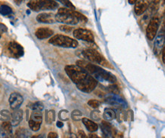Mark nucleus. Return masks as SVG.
Here are the masks:
<instances>
[{
  "label": "nucleus",
  "mask_w": 165,
  "mask_h": 138,
  "mask_svg": "<svg viewBox=\"0 0 165 138\" xmlns=\"http://www.w3.org/2000/svg\"><path fill=\"white\" fill-rule=\"evenodd\" d=\"M65 71L78 89L85 93H91L96 88L98 81L90 73L78 65H67Z\"/></svg>",
  "instance_id": "obj_1"
},
{
  "label": "nucleus",
  "mask_w": 165,
  "mask_h": 138,
  "mask_svg": "<svg viewBox=\"0 0 165 138\" xmlns=\"http://www.w3.org/2000/svg\"><path fill=\"white\" fill-rule=\"evenodd\" d=\"M76 64L85 69L98 82H107L111 84H115L117 81L116 76L114 74H112L109 71L105 70L99 66H97L96 64L84 61V60H78Z\"/></svg>",
  "instance_id": "obj_2"
},
{
  "label": "nucleus",
  "mask_w": 165,
  "mask_h": 138,
  "mask_svg": "<svg viewBox=\"0 0 165 138\" xmlns=\"http://www.w3.org/2000/svg\"><path fill=\"white\" fill-rule=\"evenodd\" d=\"M55 19L56 22L71 26L76 25L78 21H83L85 23L88 21L87 17L84 14L69 8H60L55 15Z\"/></svg>",
  "instance_id": "obj_3"
},
{
  "label": "nucleus",
  "mask_w": 165,
  "mask_h": 138,
  "mask_svg": "<svg viewBox=\"0 0 165 138\" xmlns=\"http://www.w3.org/2000/svg\"><path fill=\"white\" fill-rule=\"evenodd\" d=\"M49 43L52 45L57 47L67 48H75L78 47V42L76 39H74L67 36L57 34L53 36L50 39Z\"/></svg>",
  "instance_id": "obj_4"
},
{
  "label": "nucleus",
  "mask_w": 165,
  "mask_h": 138,
  "mask_svg": "<svg viewBox=\"0 0 165 138\" xmlns=\"http://www.w3.org/2000/svg\"><path fill=\"white\" fill-rule=\"evenodd\" d=\"M28 7L34 12H40L56 9L59 4L54 0H30Z\"/></svg>",
  "instance_id": "obj_5"
},
{
  "label": "nucleus",
  "mask_w": 165,
  "mask_h": 138,
  "mask_svg": "<svg viewBox=\"0 0 165 138\" xmlns=\"http://www.w3.org/2000/svg\"><path fill=\"white\" fill-rule=\"evenodd\" d=\"M82 55L89 61L100 64V66L106 67H111L109 62L104 58V57L100 52L94 49H86L82 51Z\"/></svg>",
  "instance_id": "obj_6"
},
{
  "label": "nucleus",
  "mask_w": 165,
  "mask_h": 138,
  "mask_svg": "<svg viewBox=\"0 0 165 138\" xmlns=\"http://www.w3.org/2000/svg\"><path fill=\"white\" fill-rule=\"evenodd\" d=\"M161 24V17L157 14L154 15L146 26V36L148 40L152 41L155 38Z\"/></svg>",
  "instance_id": "obj_7"
},
{
  "label": "nucleus",
  "mask_w": 165,
  "mask_h": 138,
  "mask_svg": "<svg viewBox=\"0 0 165 138\" xmlns=\"http://www.w3.org/2000/svg\"><path fill=\"white\" fill-rule=\"evenodd\" d=\"M43 121V116L41 111L38 110H33L29 121H28V124H29L30 128L33 131H37L40 130L41 124H42Z\"/></svg>",
  "instance_id": "obj_8"
},
{
  "label": "nucleus",
  "mask_w": 165,
  "mask_h": 138,
  "mask_svg": "<svg viewBox=\"0 0 165 138\" xmlns=\"http://www.w3.org/2000/svg\"><path fill=\"white\" fill-rule=\"evenodd\" d=\"M73 36L75 39L85 41V42H93L94 41V37L90 30L83 28H78L73 31Z\"/></svg>",
  "instance_id": "obj_9"
},
{
  "label": "nucleus",
  "mask_w": 165,
  "mask_h": 138,
  "mask_svg": "<svg viewBox=\"0 0 165 138\" xmlns=\"http://www.w3.org/2000/svg\"><path fill=\"white\" fill-rule=\"evenodd\" d=\"M165 42V32H164V25H163V27L157 33L155 36V41L154 43V52L156 55H159L161 53L163 48H164Z\"/></svg>",
  "instance_id": "obj_10"
},
{
  "label": "nucleus",
  "mask_w": 165,
  "mask_h": 138,
  "mask_svg": "<svg viewBox=\"0 0 165 138\" xmlns=\"http://www.w3.org/2000/svg\"><path fill=\"white\" fill-rule=\"evenodd\" d=\"M8 51L12 57L15 58H19L24 55V48L19 43L16 42H11L8 46Z\"/></svg>",
  "instance_id": "obj_11"
},
{
  "label": "nucleus",
  "mask_w": 165,
  "mask_h": 138,
  "mask_svg": "<svg viewBox=\"0 0 165 138\" xmlns=\"http://www.w3.org/2000/svg\"><path fill=\"white\" fill-rule=\"evenodd\" d=\"M152 0H136L135 2V7H134V12L137 16H141L147 8H148L149 5L152 2Z\"/></svg>",
  "instance_id": "obj_12"
},
{
  "label": "nucleus",
  "mask_w": 165,
  "mask_h": 138,
  "mask_svg": "<svg viewBox=\"0 0 165 138\" xmlns=\"http://www.w3.org/2000/svg\"><path fill=\"white\" fill-rule=\"evenodd\" d=\"M24 99L23 97L19 93H12L9 97V103L10 107L12 110H18L19 109V107H21V105L22 104Z\"/></svg>",
  "instance_id": "obj_13"
},
{
  "label": "nucleus",
  "mask_w": 165,
  "mask_h": 138,
  "mask_svg": "<svg viewBox=\"0 0 165 138\" xmlns=\"http://www.w3.org/2000/svg\"><path fill=\"white\" fill-rule=\"evenodd\" d=\"M36 19L39 23H42V24H51L56 22L55 15L52 13H41L37 16Z\"/></svg>",
  "instance_id": "obj_14"
},
{
  "label": "nucleus",
  "mask_w": 165,
  "mask_h": 138,
  "mask_svg": "<svg viewBox=\"0 0 165 138\" xmlns=\"http://www.w3.org/2000/svg\"><path fill=\"white\" fill-rule=\"evenodd\" d=\"M53 35V31L50 28L41 27L37 29L35 32V36L38 39H45L51 37Z\"/></svg>",
  "instance_id": "obj_15"
},
{
  "label": "nucleus",
  "mask_w": 165,
  "mask_h": 138,
  "mask_svg": "<svg viewBox=\"0 0 165 138\" xmlns=\"http://www.w3.org/2000/svg\"><path fill=\"white\" fill-rule=\"evenodd\" d=\"M0 133L4 137H10L12 136V125L8 121H4L0 127Z\"/></svg>",
  "instance_id": "obj_16"
},
{
  "label": "nucleus",
  "mask_w": 165,
  "mask_h": 138,
  "mask_svg": "<svg viewBox=\"0 0 165 138\" xmlns=\"http://www.w3.org/2000/svg\"><path fill=\"white\" fill-rule=\"evenodd\" d=\"M100 128L102 129V132H103L104 135L105 137H114V134H115L114 132H115V131L114 130L112 125L110 123L107 122L106 121H103L101 122V124H100Z\"/></svg>",
  "instance_id": "obj_17"
},
{
  "label": "nucleus",
  "mask_w": 165,
  "mask_h": 138,
  "mask_svg": "<svg viewBox=\"0 0 165 138\" xmlns=\"http://www.w3.org/2000/svg\"><path fill=\"white\" fill-rule=\"evenodd\" d=\"M23 119V111L21 110H15V112L11 116V124L12 126H17L18 125L20 124Z\"/></svg>",
  "instance_id": "obj_18"
},
{
  "label": "nucleus",
  "mask_w": 165,
  "mask_h": 138,
  "mask_svg": "<svg viewBox=\"0 0 165 138\" xmlns=\"http://www.w3.org/2000/svg\"><path fill=\"white\" fill-rule=\"evenodd\" d=\"M141 17L140 20H139V24H140V26L141 27L145 28L147 25H148V22L150 21V20L152 19V17L154 16V14L147 8V10L145 11L144 13L141 14Z\"/></svg>",
  "instance_id": "obj_19"
},
{
  "label": "nucleus",
  "mask_w": 165,
  "mask_h": 138,
  "mask_svg": "<svg viewBox=\"0 0 165 138\" xmlns=\"http://www.w3.org/2000/svg\"><path fill=\"white\" fill-rule=\"evenodd\" d=\"M82 121L88 131L94 132L98 130V124H96V123H95L94 121H92V120L88 119V118H82Z\"/></svg>",
  "instance_id": "obj_20"
},
{
  "label": "nucleus",
  "mask_w": 165,
  "mask_h": 138,
  "mask_svg": "<svg viewBox=\"0 0 165 138\" xmlns=\"http://www.w3.org/2000/svg\"><path fill=\"white\" fill-rule=\"evenodd\" d=\"M103 118L105 121H113L116 119V112L113 109L106 108L104 111Z\"/></svg>",
  "instance_id": "obj_21"
},
{
  "label": "nucleus",
  "mask_w": 165,
  "mask_h": 138,
  "mask_svg": "<svg viewBox=\"0 0 165 138\" xmlns=\"http://www.w3.org/2000/svg\"><path fill=\"white\" fill-rule=\"evenodd\" d=\"M160 3L161 0H152L149 6H148V9L154 15H155V14L157 13V12H158L159 8H160Z\"/></svg>",
  "instance_id": "obj_22"
},
{
  "label": "nucleus",
  "mask_w": 165,
  "mask_h": 138,
  "mask_svg": "<svg viewBox=\"0 0 165 138\" xmlns=\"http://www.w3.org/2000/svg\"><path fill=\"white\" fill-rule=\"evenodd\" d=\"M71 118L74 121H79L82 119V113L80 110H75L72 112Z\"/></svg>",
  "instance_id": "obj_23"
},
{
  "label": "nucleus",
  "mask_w": 165,
  "mask_h": 138,
  "mask_svg": "<svg viewBox=\"0 0 165 138\" xmlns=\"http://www.w3.org/2000/svg\"><path fill=\"white\" fill-rule=\"evenodd\" d=\"M12 13V8H10L8 5H2L0 6V14L3 16H7L9 15Z\"/></svg>",
  "instance_id": "obj_24"
},
{
  "label": "nucleus",
  "mask_w": 165,
  "mask_h": 138,
  "mask_svg": "<svg viewBox=\"0 0 165 138\" xmlns=\"http://www.w3.org/2000/svg\"><path fill=\"white\" fill-rule=\"evenodd\" d=\"M59 119H60L61 121H68L70 118V114H69V111L66 110H61L58 114Z\"/></svg>",
  "instance_id": "obj_25"
},
{
  "label": "nucleus",
  "mask_w": 165,
  "mask_h": 138,
  "mask_svg": "<svg viewBox=\"0 0 165 138\" xmlns=\"http://www.w3.org/2000/svg\"><path fill=\"white\" fill-rule=\"evenodd\" d=\"M30 133L28 131L27 129L19 128L18 129L15 133V136L17 137H28Z\"/></svg>",
  "instance_id": "obj_26"
},
{
  "label": "nucleus",
  "mask_w": 165,
  "mask_h": 138,
  "mask_svg": "<svg viewBox=\"0 0 165 138\" xmlns=\"http://www.w3.org/2000/svg\"><path fill=\"white\" fill-rule=\"evenodd\" d=\"M117 113L116 112V118L117 117V121L119 122H122L123 121H126V114L125 113V112H123L122 110H119L118 109Z\"/></svg>",
  "instance_id": "obj_27"
},
{
  "label": "nucleus",
  "mask_w": 165,
  "mask_h": 138,
  "mask_svg": "<svg viewBox=\"0 0 165 138\" xmlns=\"http://www.w3.org/2000/svg\"><path fill=\"white\" fill-rule=\"evenodd\" d=\"M54 1L59 2L61 3V4L63 5L64 6H66V8H70V9H72V10L75 9V5H73L72 3L69 1V0H54Z\"/></svg>",
  "instance_id": "obj_28"
},
{
  "label": "nucleus",
  "mask_w": 165,
  "mask_h": 138,
  "mask_svg": "<svg viewBox=\"0 0 165 138\" xmlns=\"http://www.w3.org/2000/svg\"><path fill=\"white\" fill-rule=\"evenodd\" d=\"M100 116H101V115H100V112L98 110H95L94 109V110L91 112V119L94 120V121H100V118H101Z\"/></svg>",
  "instance_id": "obj_29"
},
{
  "label": "nucleus",
  "mask_w": 165,
  "mask_h": 138,
  "mask_svg": "<svg viewBox=\"0 0 165 138\" xmlns=\"http://www.w3.org/2000/svg\"><path fill=\"white\" fill-rule=\"evenodd\" d=\"M55 120V112L54 110H50L49 112L46 113V121L49 124H51Z\"/></svg>",
  "instance_id": "obj_30"
},
{
  "label": "nucleus",
  "mask_w": 165,
  "mask_h": 138,
  "mask_svg": "<svg viewBox=\"0 0 165 138\" xmlns=\"http://www.w3.org/2000/svg\"><path fill=\"white\" fill-rule=\"evenodd\" d=\"M11 116H12V114L10 113L9 111L5 110L1 111V119L3 120V121H8V120H10Z\"/></svg>",
  "instance_id": "obj_31"
},
{
  "label": "nucleus",
  "mask_w": 165,
  "mask_h": 138,
  "mask_svg": "<svg viewBox=\"0 0 165 138\" xmlns=\"http://www.w3.org/2000/svg\"><path fill=\"white\" fill-rule=\"evenodd\" d=\"M88 105L93 109H98L100 106V103L97 100H90L88 101Z\"/></svg>",
  "instance_id": "obj_32"
},
{
  "label": "nucleus",
  "mask_w": 165,
  "mask_h": 138,
  "mask_svg": "<svg viewBox=\"0 0 165 138\" xmlns=\"http://www.w3.org/2000/svg\"><path fill=\"white\" fill-rule=\"evenodd\" d=\"M32 110H38L42 111L44 110V104L41 102H36L31 106Z\"/></svg>",
  "instance_id": "obj_33"
},
{
  "label": "nucleus",
  "mask_w": 165,
  "mask_h": 138,
  "mask_svg": "<svg viewBox=\"0 0 165 138\" xmlns=\"http://www.w3.org/2000/svg\"><path fill=\"white\" fill-rule=\"evenodd\" d=\"M60 30L62 32L68 33H70L72 30V27L71 26V25L63 24V25H61L60 26Z\"/></svg>",
  "instance_id": "obj_34"
},
{
  "label": "nucleus",
  "mask_w": 165,
  "mask_h": 138,
  "mask_svg": "<svg viewBox=\"0 0 165 138\" xmlns=\"http://www.w3.org/2000/svg\"><path fill=\"white\" fill-rule=\"evenodd\" d=\"M108 88H109V90L110 91V92L114 93V94H119L120 91H119V88H118L117 85H114V84H112V85H110Z\"/></svg>",
  "instance_id": "obj_35"
},
{
  "label": "nucleus",
  "mask_w": 165,
  "mask_h": 138,
  "mask_svg": "<svg viewBox=\"0 0 165 138\" xmlns=\"http://www.w3.org/2000/svg\"><path fill=\"white\" fill-rule=\"evenodd\" d=\"M130 119V121H133V112L132 110L129 111L126 113V120Z\"/></svg>",
  "instance_id": "obj_36"
},
{
  "label": "nucleus",
  "mask_w": 165,
  "mask_h": 138,
  "mask_svg": "<svg viewBox=\"0 0 165 138\" xmlns=\"http://www.w3.org/2000/svg\"><path fill=\"white\" fill-rule=\"evenodd\" d=\"M77 137L79 138H85V137H87V136H86L85 133L83 131L79 130L78 131V134H77Z\"/></svg>",
  "instance_id": "obj_37"
},
{
  "label": "nucleus",
  "mask_w": 165,
  "mask_h": 138,
  "mask_svg": "<svg viewBox=\"0 0 165 138\" xmlns=\"http://www.w3.org/2000/svg\"><path fill=\"white\" fill-rule=\"evenodd\" d=\"M5 32H7V27L5 25L0 23V34L4 33Z\"/></svg>",
  "instance_id": "obj_38"
},
{
  "label": "nucleus",
  "mask_w": 165,
  "mask_h": 138,
  "mask_svg": "<svg viewBox=\"0 0 165 138\" xmlns=\"http://www.w3.org/2000/svg\"><path fill=\"white\" fill-rule=\"evenodd\" d=\"M48 138H57L58 137V134L56 133H55V132H50L48 134Z\"/></svg>",
  "instance_id": "obj_39"
},
{
  "label": "nucleus",
  "mask_w": 165,
  "mask_h": 138,
  "mask_svg": "<svg viewBox=\"0 0 165 138\" xmlns=\"http://www.w3.org/2000/svg\"><path fill=\"white\" fill-rule=\"evenodd\" d=\"M161 54H162V61L163 63H165V48H164L161 51Z\"/></svg>",
  "instance_id": "obj_40"
},
{
  "label": "nucleus",
  "mask_w": 165,
  "mask_h": 138,
  "mask_svg": "<svg viewBox=\"0 0 165 138\" xmlns=\"http://www.w3.org/2000/svg\"><path fill=\"white\" fill-rule=\"evenodd\" d=\"M63 123L62 122V121H57L56 122V126L58 127V128H62V127H63Z\"/></svg>",
  "instance_id": "obj_41"
},
{
  "label": "nucleus",
  "mask_w": 165,
  "mask_h": 138,
  "mask_svg": "<svg viewBox=\"0 0 165 138\" xmlns=\"http://www.w3.org/2000/svg\"><path fill=\"white\" fill-rule=\"evenodd\" d=\"M14 1H15V2L17 5H20V4H21V3L23 2L24 1V0H14Z\"/></svg>",
  "instance_id": "obj_42"
},
{
  "label": "nucleus",
  "mask_w": 165,
  "mask_h": 138,
  "mask_svg": "<svg viewBox=\"0 0 165 138\" xmlns=\"http://www.w3.org/2000/svg\"><path fill=\"white\" fill-rule=\"evenodd\" d=\"M88 137H91V138H98V135H96V134H89L88 135Z\"/></svg>",
  "instance_id": "obj_43"
},
{
  "label": "nucleus",
  "mask_w": 165,
  "mask_h": 138,
  "mask_svg": "<svg viewBox=\"0 0 165 138\" xmlns=\"http://www.w3.org/2000/svg\"><path fill=\"white\" fill-rule=\"evenodd\" d=\"M128 2L130 5H134L136 2V0H128Z\"/></svg>",
  "instance_id": "obj_44"
},
{
  "label": "nucleus",
  "mask_w": 165,
  "mask_h": 138,
  "mask_svg": "<svg viewBox=\"0 0 165 138\" xmlns=\"http://www.w3.org/2000/svg\"><path fill=\"white\" fill-rule=\"evenodd\" d=\"M27 14H30V11H27Z\"/></svg>",
  "instance_id": "obj_45"
},
{
  "label": "nucleus",
  "mask_w": 165,
  "mask_h": 138,
  "mask_svg": "<svg viewBox=\"0 0 165 138\" xmlns=\"http://www.w3.org/2000/svg\"><path fill=\"white\" fill-rule=\"evenodd\" d=\"M0 37H1V34H0Z\"/></svg>",
  "instance_id": "obj_46"
}]
</instances>
